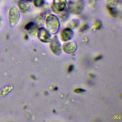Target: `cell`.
<instances>
[{"mask_svg": "<svg viewBox=\"0 0 122 122\" xmlns=\"http://www.w3.org/2000/svg\"><path fill=\"white\" fill-rule=\"evenodd\" d=\"M20 14L18 9L15 7H11L9 11V20L11 26L16 24L19 20Z\"/></svg>", "mask_w": 122, "mask_h": 122, "instance_id": "1", "label": "cell"}, {"mask_svg": "<svg viewBox=\"0 0 122 122\" xmlns=\"http://www.w3.org/2000/svg\"><path fill=\"white\" fill-rule=\"evenodd\" d=\"M62 36L64 40H67L70 39V37L71 35V32L70 30H65L62 32Z\"/></svg>", "mask_w": 122, "mask_h": 122, "instance_id": "3", "label": "cell"}, {"mask_svg": "<svg viewBox=\"0 0 122 122\" xmlns=\"http://www.w3.org/2000/svg\"><path fill=\"white\" fill-rule=\"evenodd\" d=\"M101 58H102V56H98V57H97V58H96L95 60H99V59H100Z\"/></svg>", "mask_w": 122, "mask_h": 122, "instance_id": "7", "label": "cell"}, {"mask_svg": "<svg viewBox=\"0 0 122 122\" xmlns=\"http://www.w3.org/2000/svg\"><path fill=\"white\" fill-rule=\"evenodd\" d=\"M73 66L72 65H71L69 67V69H68V71H72L73 70Z\"/></svg>", "mask_w": 122, "mask_h": 122, "instance_id": "6", "label": "cell"}, {"mask_svg": "<svg viewBox=\"0 0 122 122\" xmlns=\"http://www.w3.org/2000/svg\"><path fill=\"white\" fill-rule=\"evenodd\" d=\"M2 24V21L1 20H0V28L1 27V26Z\"/></svg>", "mask_w": 122, "mask_h": 122, "instance_id": "8", "label": "cell"}, {"mask_svg": "<svg viewBox=\"0 0 122 122\" xmlns=\"http://www.w3.org/2000/svg\"><path fill=\"white\" fill-rule=\"evenodd\" d=\"M26 3H25L24 1H20L19 3V6L21 10L23 11H25L27 10V6L26 5Z\"/></svg>", "mask_w": 122, "mask_h": 122, "instance_id": "4", "label": "cell"}, {"mask_svg": "<svg viewBox=\"0 0 122 122\" xmlns=\"http://www.w3.org/2000/svg\"><path fill=\"white\" fill-rule=\"evenodd\" d=\"M65 0H54V6L58 10L61 11L63 10L65 4Z\"/></svg>", "mask_w": 122, "mask_h": 122, "instance_id": "2", "label": "cell"}, {"mask_svg": "<svg viewBox=\"0 0 122 122\" xmlns=\"http://www.w3.org/2000/svg\"><path fill=\"white\" fill-rule=\"evenodd\" d=\"M75 92H79V93H80V92H84V90L81 89H77L76 90H75Z\"/></svg>", "mask_w": 122, "mask_h": 122, "instance_id": "5", "label": "cell"}]
</instances>
